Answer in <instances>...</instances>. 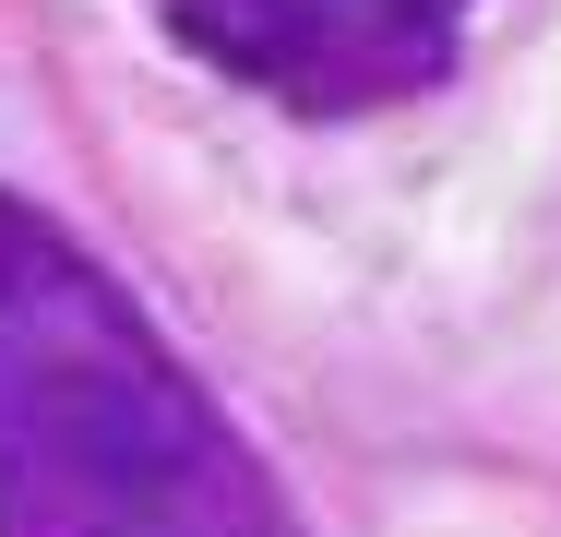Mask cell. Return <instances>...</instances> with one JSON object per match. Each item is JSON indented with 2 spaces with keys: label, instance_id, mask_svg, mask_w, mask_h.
<instances>
[{
  "label": "cell",
  "instance_id": "1",
  "mask_svg": "<svg viewBox=\"0 0 561 537\" xmlns=\"http://www.w3.org/2000/svg\"><path fill=\"white\" fill-rule=\"evenodd\" d=\"M0 537H299L180 346L24 192H0Z\"/></svg>",
  "mask_w": 561,
  "mask_h": 537
},
{
  "label": "cell",
  "instance_id": "2",
  "mask_svg": "<svg viewBox=\"0 0 561 537\" xmlns=\"http://www.w3.org/2000/svg\"><path fill=\"white\" fill-rule=\"evenodd\" d=\"M168 24L275 96H382L454 48L466 0H168Z\"/></svg>",
  "mask_w": 561,
  "mask_h": 537
}]
</instances>
